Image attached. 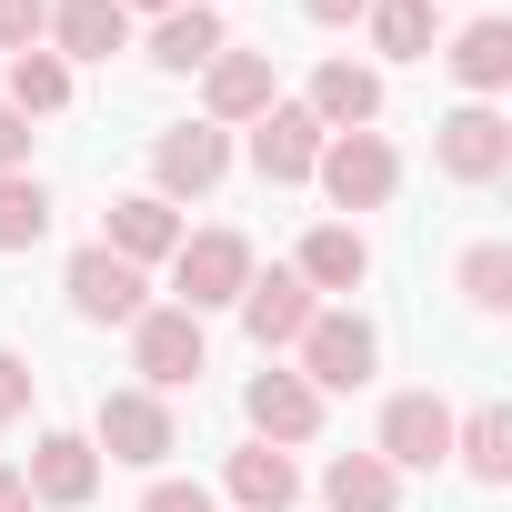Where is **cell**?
Listing matches in <instances>:
<instances>
[{
    "mask_svg": "<svg viewBox=\"0 0 512 512\" xmlns=\"http://www.w3.org/2000/svg\"><path fill=\"white\" fill-rule=\"evenodd\" d=\"M312 181L332 191V211H382V201L402 191V161H392L382 131H332L322 161H312Z\"/></svg>",
    "mask_w": 512,
    "mask_h": 512,
    "instance_id": "6da1fadb",
    "label": "cell"
},
{
    "mask_svg": "<svg viewBox=\"0 0 512 512\" xmlns=\"http://www.w3.org/2000/svg\"><path fill=\"white\" fill-rule=\"evenodd\" d=\"M171 292H181V312L241 302V292H251V241H241V231H181V251H171Z\"/></svg>",
    "mask_w": 512,
    "mask_h": 512,
    "instance_id": "7a4b0ae2",
    "label": "cell"
},
{
    "mask_svg": "<svg viewBox=\"0 0 512 512\" xmlns=\"http://www.w3.org/2000/svg\"><path fill=\"white\" fill-rule=\"evenodd\" d=\"M372 362H382V332L362 312H312V332H302V382L312 392H362Z\"/></svg>",
    "mask_w": 512,
    "mask_h": 512,
    "instance_id": "3957f363",
    "label": "cell"
},
{
    "mask_svg": "<svg viewBox=\"0 0 512 512\" xmlns=\"http://www.w3.org/2000/svg\"><path fill=\"white\" fill-rule=\"evenodd\" d=\"M131 362H141V392H181V382H201V362H211V342H201V312H141L131 322Z\"/></svg>",
    "mask_w": 512,
    "mask_h": 512,
    "instance_id": "277c9868",
    "label": "cell"
},
{
    "mask_svg": "<svg viewBox=\"0 0 512 512\" xmlns=\"http://www.w3.org/2000/svg\"><path fill=\"white\" fill-rule=\"evenodd\" d=\"M432 161H442L452 181H502V171H512V121H502L492 101H462L452 121H432Z\"/></svg>",
    "mask_w": 512,
    "mask_h": 512,
    "instance_id": "5b68a950",
    "label": "cell"
},
{
    "mask_svg": "<svg viewBox=\"0 0 512 512\" xmlns=\"http://www.w3.org/2000/svg\"><path fill=\"white\" fill-rule=\"evenodd\" d=\"M221 171H231V131H221V121H181V131H161V151H151L161 201H201Z\"/></svg>",
    "mask_w": 512,
    "mask_h": 512,
    "instance_id": "8992f818",
    "label": "cell"
},
{
    "mask_svg": "<svg viewBox=\"0 0 512 512\" xmlns=\"http://www.w3.org/2000/svg\"><path fill=\"white\" fill-rule=\"evenodd\" d=\"M181 432H171V412H161V392H101V412H91V452H111V462H161Z\"/></svg>",
    "mask_w": 512,
    "mask_h": 512,
    "instance_id": "52a82bcc",
    "label": "cell"
},
{
    "mask_svg": "<svg viewBox=\"0 0 512 512\" xmlns=\"http://www.w3.org/2000/svg\"><path fill=\"white\" fill-rule=\"evenodd\" d=\"M392 472H442L452 462V402H432V392H402L392 412H382V442H372Z\"/></svg>",
    "mask_w": 512,
    "mask_h": 512,
    "instance_id": "ba28073f",
    "label": "cell"
},
{
    "mask_svg": "<svg viewBox=\"0 0 512 512\" xmlns=\"http://www.w3.org/2000/svg\"><path fill=\"white\" fill-rule=\"evenodd\" d=\"M21 492H31L41 512H81V502L101 492V452H91L81 432H41V442H31V472H21Z\"/></svg>",
    "mask_w": 512,
    "mask_h": 512,
    "instance_id": "9c48e42d",
    "label": "cell"
},
{
    "mask_svg": "<svg viewBox=\"0 0 512 512\" xmlns=\"http://www.w3.org/2000/svg\"><path fill=\"white\" fill-rule=\"evenodd\" d=\"M141 292H151L141 262H121V251H101V241L71 251V312H81V322H141V312H151Z\"/></svg>",
    "mask_w": 512,
    "mask_h": 512,
    "instance_id": "30bf717a",
    "label": "cell"
},
{
    "mask_svg": "<svg viewBox=\"0 0 512 512\" xmlns=\"http://www.w3.org/2000/svg\"><path fill=\"white\" fill-rule=\"evenodd\" d=\"M312 161H322V121L302 101H272L262 121H251V171L262 181H312Z\"/></svg>",
    "mask_w": 512,
    "mask_h": 512,
    "instance_id": "8fae6325",
    "label": "cell"
},
{
    "mask_svg": "<svg viewBox=\"0 0 512 512\" xmlns=\"http://www.w3.org/2000/svg\"><path fill=\"white\" fill-rule=\"evenodd\" d=\"M201 101H211V121H221V131H231V121H262V111L282 101L272 51H221V61L201 71Z\"/></svg>",
    "mask_w": 512,
    "mask_h": 512,
    "instance_id": "7c38bea8",
    "label": "cell"
},
{
    "mask_svg": "<svg viewBox=\"0 0 512 512\" xmlns=\"http://www.w3.org/2000/svg\"><path fill=\"white\" fill-rule=\"evenodd\" d=\"M312 282L302 272H251V292H241V322H251V342H262V352H282V342H302L312 332Z\"/></svg>",
    "mask_w": 512,
    "mask_h": 512,
    "instance_id": "4fadbf2b",
    "label": "cell"
},
{
    "mask_svg": "<svg viewBox=\"0 0 512 512\" xmlns=\"http://www.w3.org/2000/svg\"><path fill=\"white\" fill-rule=\"evenodd\" d=\"M101 251H121V262H171L181 251V211L161 191H121L111 221H101Z\"/></svg>",
    "mask_w": 512,
    "mask_h": 512,
    "instance_id": "5bb4252c",
    "label": "cell"
},
{
    "mask_svg": "<svg viewBox=\"0 0 512 512\" xmlns=\"http://www.w3.org/2000/svg\"><path fill=\"white\" fill-rule=\"evenodd\" d=\"M241 412H251L262 442H312V432H322V392H312L302 372H262V382L241 392Z\"/></svg>",
    "mask_w": 512,
    "mask_h": 512,
    "instance_id": "9a60e30c",
    "label": "cell"
},
{
    "mask_svg": "<svg viewBox=\"0 0 512 512\" xmlns=\"http://www.w3.org/2000/svg\"><path fill=\"white\" fill-rule=\"evenodd\" d=\"M231 41H221V11H211V0H181V11H161L151 21V61L161 71H211Z\"/></svg>",
    "mask_w": 512,
    "mask_h": 512,
    "instance_id": "2e32d148",
    "label": "cell"
},
{
    "mask_svg": "<svg viewBox=\"0 0 512 512\" xmlns=\"http://www.w3.org/2000/svg\"><path fill=\"white\" fill-rule=\"evenodd\" d=\"M302 111H312L322 131H372V121H382V81H372V71H352V61H322Z\"/></svg>",
    "mask_w": 512,
    "mask_h": 512,
    "instance_id": "e0dca14e",
    "label": "cell"
},
{
    "mask_svg": "<svg viewBox=\"0 0 512 512\" xmlns=\"http://www.w3.org/2000/svg\"><path fill=\"white\" fill-rule=\"evenodd\" d=\"M292 272H302L312 292H362V282H372V241H362L352 221H322V231L302 241V262H292Z\"/></svg>",
    "mask_w": 512,
    "mask_h": 512,
    "instance_id": "ac0fdd59",
    "label": "cell"
},
{
    "mask_svg": "<svg viewBox=\"0 0 512 512\" xmlns=\"http://www.w3.org/2000/svg\"><path fill=\"white\" fill-rule=\"evenodd\" d=\"M51 41H61V61H111L131 41V11L121 0H51Z\"/></svg>",
    "mask_w": 512,
    "mask_h": 512,
    "instance_id": "d6986e66",
    "label": "cell"
},
{
    "mask_svg": "<svg viewBox=\"0 0 512 512\" xmlns=\"http://www.w3.org/2000/svg\"><path fill=\"white\" fill-rule=\"evenodd\" d=\"M231 502H241V512H292V502H302V472H292V452H272V442L231 452Z\"/></svg>",
    "mask_w": 512,
    "mask_h": 512,
    "instance_id": "ffe728a7",
    "label": "cell"
},
{
    "mask_svg": "<svg viewBox=\"0 0 512 512\" xmlns=\"http://www.w3.org/2000/svg\"><path fill=\"white\" fill-rule=\"evenodd\" d=\"M322 502H332V512H392V502H402V472H392L382 452H342V462L322 472Z\"/></svg>",
    "mask_w": 512,
    "mask_h": 512,
    "instance_id": "44dd1931",
    "label": "cell"
},
{
    "mask_svg": "<svg viewBox=\"0 0 512 512\" xmlns=\"http://www.w3.org/2000/svg\"><path fill=\"white\" fill-rule=\"evenodd\" d=\"M0 101H11L21 121L61 111V101H71V61H61V51H11V91H0Z\"/></svg>",
    "mask_w": 512,
    "mask_h": 512,
    "instance_id": "7402d4cb",
    "label": "cell"
},
{
    "mask_svg": "<svg viewBox=\"0 0 512 512\" xmlns=\"http://www.w3.org/2000/svg\"><path fill=\"white\" fill-rule=\"evenodd\" d=\"M452 71H462V91H502L512 81V21H472L452 41Z\"/></svg>",
    "mask_w": 512,
    "mask_h": 512,
    "instance_id": "603a6c76",
    "label": "cell"
},
{
    "mask_svg": "<svg viewBox=\"0 0 512 512\" xmlns=\"http://www.w3.org/2000/svg\"><path fill=\"white\" fill-rule=\"evenodd\" d=\"M452 452H462L472 482H512V412H472V422H452Z\"/></svg>",
    "mask_w": 512,
    "mask_h": 512,
    "instance_id": "cb8c5ba5",
    "label": "cell"
},
{
    "mask_svg": "<svg viewBox=\"0 0 512 512\" xmlns=\"http://www.w3.org/2000/svg\"><path fill=\"white\" fill-rule=\"evenodd\" d=\"M372 41H382V61H432V0H372Z\"/></svg>",
    "mask_w": 512,
    "mask_h": 512,
    "instance_id": "d4e9b609",
    "label": "cell"
},
{
    "mask_svg": "<svg viewBox=\"0 0 512 512\" xmlns=\"http://www.w3.org/2000/svg\"><path fill=\"white\" fill-rule=\"evenodd\" d=\"M51 231V191L31 171H0V251H31Z\"/></svg>",
    "mask_w": 512,
    "mask_h": 512,
    "instance_id": "484cf974",
    "label": "cell"
},
{
    "mask_svg": "<svg viewBox=\"0 0 512 512\" xmlns=\"http://www.w3.org/2000/svg\"><path fill=\"white\" fill-rule=\"evenodd\" d=\"M462 302H472L482 322L512 312V251H502V241H472V251H462Z\"/></svg>",
    "mask_w": 512,
    "mask_h": 512,
    "instance_id": "4316f807",
    "label": "cell"
},
{
    "mask_svg": "<svg viewBox=\"0 0 512 512\" xmlns=\"http://www.w3.org/2000/svg\"><path fill=\"white\" fill-rule=\"evenodd\" d=\"M51 31V0H0V51H41Z\"/></svg>",
    "mask_w": 512,
    "mask_h": 512,
    "instance_id": "83f0119b",
    "label": "cell"
},
{
    "mask_svg": "<svg viewBox=\"0 0 512 512\" xmlns=\"http://www.w3.org/2000/svg\"><path fill=\"white\" fill-rule=\"evenodd\" d=\"M21 412H31V362L0 352V422H21Z\"/></svg>",
    "mask_w": 512,
    "mask_h": 512,
    "instance_id": "f1b7e54d",
    "label": "cell"
},
{
    "mask_svg": "<svg viewBox=\"0 0 512 512\" xmlns=\"http://www.w3.org/2000/svg\"><path fill=\"white\" fill-rule=\"evenodd\" d=\"M141 512H211V492H201V482H151Z\"/></svg>",
    "mask_w": 512,
    "mask_h": 512,
    "instance_id": "f546056e",
    "label": "cell"
},
{
    "mask_svg": "<svg viewBox=\"0 0 512 512\" xmlns=\"http://www.w3.org/2000/svg\"><path fill=\"white\" fill-rule=\"evenodd\" d=\"M21 161H31V121L0 101V171H21Z\"/></svg>",
    "mask_w": 512,
    "mask_h": 512,
    "instance_id": "4dcf8cb0",
    "label": "cell"
},
{
    "mask_svg": "<svg viewBox=\"0 0 512 512\" xmlns=\"http://www.w3.org/2000/svg\"><path fill=\"white\" fill-rule=\"evenodd\" d=\"M302 11H312V21H332V31H342V21H362V11H372V0H302Z\"/></svg>",
    "mask_w": 512,
    "mask_h": 512,
    "instance_id": "1f68e13d",
    "label": "cell"
},
{
    "mask_svg": "<svg viewBox=\"0 0 512 512\" xmlns=\"http://www.w3.org/2000/svg\"><path fill=\"white\" fill-rule=\"evenodd\" d=\"M0 512H31V492H21V472L0 462Z\"/></svg>",
    "mask_w": 512,
    "mask_h": 512,
    "instance_id": "d6a6232c",
    "label": "cell"
},
{
    "mask_svg": "<svg viewBox=\"0 0 512 512\" xmlns=\"http://www.w3.org/2000/svg\"><path fill=\"white\" fill-rule=\"evenodd\" d=\"M121 11H151V21H161V11H181V0H121Z\"/></svg>",
    "mask_w": 512,
    "mask_h": 512,
    "instance_id": "836d02e7",
    "label": "cell"
}]
</instances>
